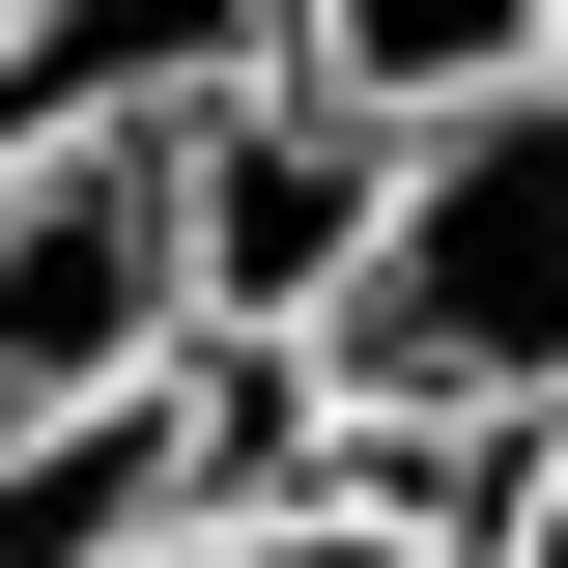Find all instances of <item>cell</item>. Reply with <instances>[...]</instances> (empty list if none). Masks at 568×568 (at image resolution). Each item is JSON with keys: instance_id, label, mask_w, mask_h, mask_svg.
Wrapping results in <instances>:
<instances>
[{"instance_id": "6da1fadb", "label": "cell", "mask_w": 568, "mask_h": 568, "mask_svg": "<svg viewBox=\"0 0 568 568\" xmlns=\"http://www.w3.org/2000/svg\"><path fill=\"white\" fill-rule=\"evenodd\" d=\"M313 369H342V398H455V426H568V58L398 114Z\"/></svg>"}, {"instance_id": "7a4b0ae2", "label": "cell", "mask_w": 568, "mask_h": 568, "mask_svg": "<svg viewBox=\"0 0 568 568\" xmlns=\"http://www.w3.org/2000/svg\"><path fill=\"white\" fill-rule=\"evenodd\" d=\"M369 171H398V114H342L313 58H256V85L171 114V284H200V342H313V313H342Z\"/></svg>"}, {"instance_id": "3957f363", "label": "cell", "mask_w": 568, "mask_h": 568, "mask_svg": "<svg viewBox=\"0 0 568 568\" xmlns=\"http://www.w3.org/2000/svg\"><path fill=\"white\" fill-rule=\"evenodd\" d=\"M171 342H200V284H171V142H0V426L142 398Z\"/></svg>"}, {"instance_id": "277c9868", "label": "cell", "mask_w": 568, "mask_h": 568, "mask_svg": "<svg viewBox=\"0 0 568 568\" xmlns=\"http://www.w3.org/2000/svg\"><path fill=\"white\" fill-rule=\"evenodd\" d=\"M284 58V0H0V142H171Z\"/></svg>"}, {"instance_id": "5b68a950", "label": "cell", "mask_w": 568, "mask_h": 568, "mask_svg": "<svg viewBox=\"0 0 568 568\" xmlns=\"http://www.w3.org/2000/svg\"><path fill=\"white\" fill-rule=\"evenodd\" d=\"M284 58L342 85V114H455V85H540L568 0H284Z\"/></svg>"}, {"instance_id": "8992f818", "label": "cell", "mask_w": 568, "mask_h": 568, "mask_svg": "<svg viewBox=\"0 0 568 568\" xmlns=\"http://www.w3.org/2000/svg\"><path fill=\"white\" fill-rule=\"evenodd\" d=\"M142 511H171V455H142V398H58V426H0V568H114Z\"/></svg>"}, {"instance_id": "52a82bcc", "label": "cell", "mask_w": 568, "mask_h": 568, "mask_svg": "<svg viewBox=\"0 0 568 568\" xmlns=\"http://www.w3.org/2000/svg\"><path fill=\"white\" fill-rule=\"evenodd\" d=\"M114 568H455L426 511H369V484H284V511H142Z\"/></svg>"}, {"instance_id": "ba28073f", "label": "cell", "mask_w": 568, "mask_h": 568, "mask_svg": "<svg viewBox=\"0 0 568 568\" xmlns=\"http://www.w3.org/2000/svg\"><path fill=\"white\" fill-rule=\"evenodd\" d=\"M484 568H568V455H540V484H511V540H484Z\"/></svg>"}]
</instances>
